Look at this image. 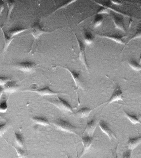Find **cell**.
<instances>
[{"mask_svg":"<svg viewBox=\"0 0 141 158\" xmlns=\"http://www.w3.org/2000/svg\"><path fill=\"white\" fill-rule=\"evenodd\" d=\"M4 92L10 94L14 93L19 88V86L15 81L11 80L2 87Z\"/></svg>","mask_w":141,"mask_h":158,"instance_id":"4fadbf2b","label":"cell"},{"mask_svg":"<svg viewBox=\"0 0 141 158\" xmlns=\"http://www.w3.org/2000/svg\"><path fill=\"white\" fill-rule=\"evenodd\" d=\"M76 38L77 41L78 45H79V59L82 63L83 65L85 66L86 70H88L89 65L88 64L86 56V47L83 42L79 39L75 33H74Z\"/></svg>","mask_w":141,"mask_h":158,"instance_id":"277c9868","label":"cell"},{"mask_svg":"<svg viewBox=\"0 0 141 158\" xmlns=\"http://www.w3.org/2000/svg\"><path fill=\"white\" fill-rule=\"evenodd\" d=\"M83 145V150L79 158H82L90 149L94 140L93 136H84L81 137Z\"/></svg>","mask_w":141,"mask_h":158,"instance_id":"30bf717a","label":"cell"},{"mask_svg":"<svg viewBox=\"0 0 141 158\" xmlns=\"http://www.w3.org/2000/svg\"><path fill=\"white\" fill-rule=\"evenodd\" d=\"M31 119L36 124L39 125L43 126V127H49L51 126L48 120L43 116H34Z\"/></svg>","mask_w":141,"mask_h":158,"instance_id":"ac0fdd59","label":"cell"},{"mask_svg":"<svg viewBox=\"0 0 141 158\" xmlns=\"http://www.w3.org/2000/svg\"><path fill=\"white\" fill-rule=\"evenodd\" d=\"M76 1H66V3L63 4L62 5H61L60 6L58 7V8H57L54 11V12H53V14L55 13L56 12H57V11L59 10L65 8V7H68V6H69V5L72 4L74 3V2H76Z\"/></svg>","mask_w":141,"mask_h":158,"instance_id":"1f68e13d","label":"cell"},{"mask_svg":"<svg viewBox=\"0 0 141 158\" xmlns=\"http://www.w3.org/2000/svg\"><path fill=\"white\" fill-rule=\"evenodd\" d=\"M14 148L16 150L18 158H25V152L22 148L16 147L13 146Z\"/></svg>","mask_w":141,"mask_h":158,"instance_id":"f546056e","label":"cell"},{"mask_svg":"<svg viewBox=\"0 0 141 158\" xmlns=\"http://www.w3.org/2000/svg\"><path fill=\"white\" fill-rule=\"evenodd\" d=\"M139 5H140V8H141V2H139ZM140 28H141V26H140Z\"/></svg>","mask_w":141,"mask_h":158,"instance_id":"f35d334b","label":"cell"},{"mask_svg":"<svg viewBox=\"0 0 141 158\" xmlns=\"http://www.w3.org/2000/svg\"><path fill=\"white\" fill-rule=\"evenodd\" d=\"M38 64L32 62L26 61L21 62L15 64L13 68L22 72L30 73L33 72L36 69Z\"/></svg>","mask_w":141,"mask_h":158,"instance_id":"3957f363","label":"cell"},{"mask_svg":"<svg viewBox=\"0 0 141 158\" xmlns=\"http://www.w3.org/2000/svg\"><path fill=\"white\" fill-rule=\"evenodd\" d=\"M139 73H140V76H141V71H139Z\"/></svg>","mask_w":141,"mask_h":158,"instance_id":"60d3db41","label":"cell"},{"mask_svg":"<svg viewBox=\"0 0 141 158\" xmlns=\"http://www.w3.org/2000/svg\"><path fill=\"white\" fill-rule=\"evenodd\" d=\"M48 101L52 104L54 105L61 111L65 112L73 113L74 112L72 107L66 100L59 96H57V99L48 100Z\"/></svg>","mask_w":141,"mask_h":158,"instance_id":"7a4b0ae2","label":"cell"},{"mask_svg":"<svg viewBox=\"0 0 141 158\" xmlns=\"http://www.w3.org/2000/svg\"><path fill=\"white\" fill-rule=\"evenodd\" d=\"M12 79L9 77H0V86L3 87L8 81H11Z\"/></svg>","mask_w":141,"mask_h":158,"instance_id":"d6a6232c","label":"cell"},{"mask_svg":"<svg viewBox=\"0 0 141 158\" xmlns=\"http://www.w3.org/2000/svg\"><path fill=\"white\" fill-rule=\"evenodd\" d=\"M94 2H96V3H97L98 4L100 5V6H101V7H106V8L108 9L109 10H112L113 11V12H116V13H118L119 14L121 15L124 16V17H130V18H131V16H130V15L127 14L125 13V12H121V11H120L114 8H113V7H110V6H105V5L101 4H100L98 3V2H95V1H94Z\"/></svg>","mask_w":141,"mask_h":158,"instance_id":"484cf974","label":"cell"},{"mask_svg":"<svg viewBox=\"0 0 141 158\" xmlns=\"http://www.w3.org/2000/svg\"><path fill=\"white\" fill-rule=\"evenodd\" d=\"M50 33V32L45 30L38 22L35 23L32 27L30 28V33L33 36L34 40H37L43 34Z\"/></svg>","mask_w":141,"mask_h":158,"instance_id":"52a82bcc","label":"cell"},{"mask_svg":"<svg viewBox=\"0 0 141 158\" xmlns=\"http://www.w3.org/2000/svg\"><path fill=\"white\" fill-rule=\"evenodd\" d=\"M118 145L116 148L111 150V158H118V155L117 154V148Z\"/></svg>","mask_w":141,"mask_h":158,"instance_id":"e575fe53","label":"cell"},{"mask_svg":"<svg viewBox=\"0 0 141 158\" xmlns=\"http://www.w3.org/2000/svg\"><path fill=\"white\" fill-rule=\"evenodd\" d=\"M5 1H0V16H2V12L5 9Z\"/></svg>","mask_w":141,"mask_h":158,"instance_id":"d590c367","label":"cell"},{"mask_svg":"<svg viewBox=\"0 0 141 158\" xmlns=\"http://www.w3.org/2000/svg\"><path fill=\"white\" fill-rule=\"evenodd\" d=\"M111 2L113 4L115 5H121L122 4V2L121 1H111Z\"/></svg>","mask_w":141,"mask_h":158,"instance_id":"8d00e7d4","label":"cell"},{"mask_svg":"<svg viewBox=\"0 0 141 158\" xmlns=\"http://www.w3.org/2000/svg\"><path fill=\"white\" fill-rule=\"evenodd\" d=\"M105 104L103 103L102 104L100 105V106H97V107H95L94 108H90L89 107H83L80 109L78 110L76 112H75L74 114L77 117L80 118H85L88 117L90 115L92 111L93 110L97 108L98 107H100L101 105H103Z\"/></svg>","mask_w":141,"mask_h":158,"instance_id":"9a60e30c","label":"cell"},{"mask_svg":"<svg viewBox=\"0 0 141 158\" xmlns=\"http://www.w3.org/2000/svg\"><path fill=\"white\" fill-rule=\"evenodd\" d=\"M0 118H1V116H0Z\"/></svg>","mask_w":141,"mask_h":158,"instance_id":"b9f144b4","label":"cell"},{"mask_svg":"<svg viewBox=\"0 0 141 158\" xmlns=\"http://www.w3.org/2000/svg\"><path fill=\"white\" fill-rule=\"evenodd\" d=\"M1 30L3 34V39H4V44L3 47L2 48V52H6L7 51L9 47L11 45V43L12 41L15 39V38H12L7 34V32L5 31L2 28H1Z\"/></svg>","mask_w":141,"mask_h":158,"instance_id":"e0dca14e","label":"cell"},{"mask_svg":"<svg viewBox=\"0 0 141 158\" xmlns=\"http://www.w3.org/2000/svg\"><path fill=\"white\" fill-rule=\"evenodd\" d=\"M97 118L96 117H94L91 120L88 122L84 133L86 132L88 135L93 136L95 129L97 127Z\"/></svg>","mask_w":141,"mask_h":158,"instance_id":"8fae6325","label":"cell"},{"mask_svg":"<svg viewBox=\"0 0 141 158\" xmlns=\"http://www.w3.org/2000/svg\"><path fill=\"white\" fill-rule=\"evenodd\" d=\"M141 143V135L139 136L130 138L127 142V146L128 149L133 150Z\"/></svg>","mask_w":141,"mask_h":158,"instance_id":"2e32d148","label":"cell"},{"mask_svg":"<svg viewBox=\"0 0 141 158\" xmlns=\"http://www.w3.org/2000/svg\"><path fill=\"white\" fill-rule=\"evenodd\" d=\"M30 29V28H13V29L9 30L7 31V33L12 38H15L16 36L19 34H21L23 32L26 31Z\"/></svg>","mask_w":141,"mask_h":158,"instance_id":"ffe728a7","label":"cell"},{"mask_svg":"<svg viewBox=\"0 0 141 158\" xmlns=\"http://www.w3.org/2000/svg\"><path fill=\"white\" fill-rule=\"evenodd\" d=\"M66 157L67 158H71L70 157V156H68L67 155H66Z\"/></svg>","mask_w":141,"mask_h":158,"instance_id":"ab89813d","label":"cell"},{"mask_svg":"<svg viewBox=\"0 0 141 158\" xmlns=\"http://www.w3.org/2000/svg\"><path fill=\"white\" fill-rule=\"evenodd\" d=\"M103 22L104 17L102 15H96L93 22V27L94 28H99Z\"/></svg>","mask_w":141,"mask_h":158,"instance_id":"d4e9b609","label":"cell"},{"mask_svg":"<svg viewBox=\"0 0 141 158\" xmlns=\"http://www.w3.org/2000/svg\"><path fill=\"white\" fill-rule=\"evenodd\" d=\"M5 2L7 5V9L6 19L7 20H8L10 19L11 14H12V11L15 8V2L14 1H5Z\"/></svg>","mask_w":141,"mask_h":158,"instance_id":"7402d4cb","label":"cell"},{"mask_svg":"<svg viewBox=\"0 0 141 158\" xmlns=\"http://www.w3.org/2000/svg\"><path fill=\"white\" fill-rule=\"evenodd\" d=\"M96 35L100 38L111 40L118 44H125V43H126L123 40L124 38L126 36V35H113L103 34H96Z\"/></svg>","mask_w":141,"mask_h":158,"instance_id":"7c38bea8","label":"cell"},{"mask_svg":"<svg viewBox=\"0 0 141 158\" xmlns=\"http://www.w3.org/2000/svg\"><path fill=\"white\" fill-rule=\"evenodd\" d=\"M83 43L85 45L89 46L93 43L94 38L91 32L85 30L84 32Z\"/></svg>","mask_w":141,"mask_h":158,"instance_id":"44dd1931","label":"cell"},{"mask_svg":"<svg viewBox=\"0 0 141 158\" xmlns=\"http://www.w3.org/2000/svg\"><path fill=\"white\" fill-rule=\"evenodd\" d=\"M98 125L102 132L108 137L109 140H112L113 138L117 139L116 134L113 132L109 127L108 124L103 120L101 119L99 121Z\"/></svg>","mask_w":141,"mask_h":158,"instance_id":"9c48e42d","label":"cell"},{"mask_svg":"<svg viewBox=\"0 0 141 158\" xmlns=\"http://www.w3.org/2000/svg\"><path fill=\"white\" fill-rule=\"evenodd\" d=\"M52 123L59 131L79 135L76 132V127L66 120L59 118L53 121Z\"/></svg>","mask_w":141,"mask_h":158,"instance_id":"6da1fadb","label":"cell"},{"mask_svg":"<svg viewBox=\"0 0 141 158\" xmlns=\"http://www.w3.org/2000/svg\"><path fill=\"white\" fill-rule=\"evenodd\" d=\"M111 19L114 25L115 28L126 33V31L123 19L114 14L111 15Z\"/></svg>","mask_w":141,"mask_h":158,"instance_id":"5bb4252c","label":"cell"},{"mask_svg":"<svg viewBox=\"0 0 141 158\" xmlns=\"http://www.w3.org/2000/svg\"><path fill=\"white\" fill-rule=\"evenodd\" d=\"M1 29V27H0V30Z\"/></svg>","mask_w":141,"mask_h":158,"instance_id":"7bdbcfd3","label":"cell"},{"mask_svg":"<svg viewBox=\"0 0 141 158\" xmlns=\"http://www.w3.org/2000/svg\"><path fill=\"white\" fill-rule=\"evenodd\" d=\"M3 94L0 99V113H5L7 110V100Z\"/></svg>","mask_w":141,"mask_h":158,"instance_id":"cb8c5ba5","label":"cell"},{"mask_svg":"<svg viewBox=\"0 0 141 158\" xmlns=\"http://www.w3.org/2000/svg\"><path fill=\"white\" fill-rule=\"evenodd\" d=\"M123 112L125 117L128 118L132 124L134 125L137 124V123L141 124V114L139 115L132 114H131L127 113L124 110Z\"/></svg>","mask_w":141,"mask_h":158,"instance_id":"d6986e66","label":"cell"},{"mask_svg":"<svg viewBox=\"0 0 141 158\" xmlns=\"http://www.w3.org/2000/svg\"><path fill=\"white\" fill-rule=\"evenodd\" d=\"M25 92H31L35 93L42 96H56L58 95H67L68 94L62 92H57L52 90L49 86H46L45 87L40 89H30L24 90Z\"/></svg>","mask_w":141,"mask_h":158,"instance_id":"5b68a950","label":"cell"},{"mask_svg":"<svg viewBox=\"0 0 141 158\" xmlns=\"http://www.w3.org/2000/svg\"><path fill=\"white\" fill-rule=\"evenodd\" d=\"M139 64H140V65H141V53L140 56L139 60Z\"/></svg>","mask_w":141,"mask_h":158,"instance_id":"74e56055","label":"cell"},{"mask_svg":"<svg viewBox=\"0 0 141 158\" xmlns=\"http://www.w3.org/2000/svg\"><path fill=\"white\" fill-rule=\"evenodd\" d=\"M110 14V11L109 10L104 7H100L98 11L95 14L93 15V16L96 15H109Z\"/></svg>","mask_w":141,"mask_h":158,"instance_id":"4dcf8cb0","label":"cell"},{"mask_svg":"<svg viewBox=\"0 0 141 158\" xmlns=\"http://www.w3.org/2000/svg\"><path fill=\"white\" fill-rule=\"evenodd\" d=\"M124 97L123 92L121 90L119 85H117L114 89L111 98L107 102L106 106H108L110 104L118 101H122Z\"/></svg>","mask_w":141,"mask_h":158,"instance_id":"ba28073f","label":"cell"},{"mask_svg":"<svg viewBox=\"0 0 141 158\" xmlns=\"http://www.w3.org/2000/svg\"><path fill=\"white\" fill-rule=\"evenodd\" d=\"M137 38H141V28H139V29L136 32V33H135V34L132 36V37H131L130 39L129 40L127 41V43L125 44V46L124 47L123 49H122V51L124 50V49L125 47L126 46V45H127V44L131 41L137 39Z\"/></svg>","mask_w":141,"mask_h":158,"instance_id":"f1b7e54d","label":"cell"},{"mask_svg":"<svg viewBox=\"0 0 141 158\" xmlns=\"http://www.w3.org/2000/svg\"><path fill=\"white\" fill-rule=\"evenodd\" d=\"M132 150L130 149H127V150L125 151L122 153V156L121 158H131L132 156Z\"/></svg>","mask_w":141,"mask_h":158,"instance_id":"836d02e7","label":"cell"},{"mask_svg":"<svg viewBox=\"0 0 141 158\" xmlns=\"http://www.w3.org/2000/svg\"><path fill=\"white\" fill-rule=\"evenodd\" d=\"M128 64L132 70L136 71H141V65L135 60L134 59L130 60L128 61Z\"/></svg>","mask_w":141,"mask_h":158,"instance_id":"4316f807","label":"cell"},{"mask_svg":"<svg viewBox=\"0 0 141 158\" xmlns=\"http://www.w3.org/2000/svg\"><path fill=\"white\" fill-rule=\"evenodd\" d=\"M9 128L8 122L0 124V137L2 136Z\"/></svg>","mask_w":141,"mask_h":158,"instance_id":"83f0119b","label":"cell"},{"mask_svg":"<svg viewBox=\"0 0 141 158\" xmlns=\"http://www.w3.org/2000/svg\"><path fill=\"white\" fill-rule=\"evenodd\" d=\"M15 139L16 145L18 148H23L24 144V140L22 135L17 132L15 133Z\"/></svg>","mask_w":141,"mask_h":158,"instance_id":"603a6c76","label":"cell"},{"mask_svg":"<svg viewBox=\"0 0 141 158\" xmlns=\"http://www.w3.org/2000/svg\"><path fill=\"white\" fill-rule=\"evenodd\" d=\"M56 67H59L62 68L64 70L69 72L72 77L76 89H79L80 88L82 89V80L81 74L79 72L71 70L67 67L59 66V65H57Z\"/></svg>","mask_w":141,"mask_h":158,"instance_id":"8992f818","label":"cell"}]
</instances>
